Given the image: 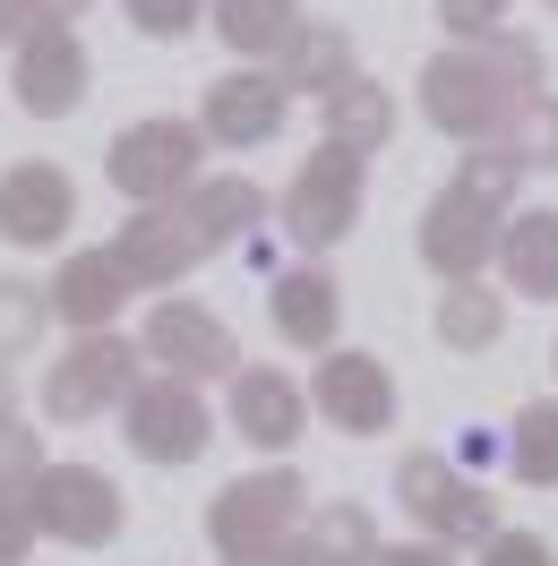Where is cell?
I'll return each mask as SVG.
<instances>
[{
	"label": "cell",
	"instance_id": "27",
	"mask_svg": "<svg viewBox=\"0 0 558 566\" xmlns=\"http://www.w3.org/2000/svg\"><path fill=\"white\" fill-rule=\"evenodd\" d=\"M455 189H473L482 207L516 214V189H524V155H516L507 138H482V146H464V155H455Z\"/></svg>",
	"mask_w": 558,
	"mask_h": 566
},
{
	"label": "cell",
	"instance_id": "22",
	"mask_svg": "<svg viewBox=\"0 0 558 566\" xmlns=\"http://www.w3.org/2000/svg\"><path fill=\"white\" fill-rule=\"evenodd\" d=\"M207 27L224 35V52H241L249 70H267L283 43L301 35V0H215Z\"/></svg>",
	"mask_w": 558,
	"mask_h": 566
},
{
	"label": "cell",
	"instance_id": "6",
	"mask_svg": "<svg viewBox=\"0 0 558 566\" xmlns=\"http://www.w3.org/2000/svg\"><path fill=\"white\" fill-rule=\"evenodd\" d=\"M395 497H404V515L421 524V541H447V549H482L489 532H498V497L482 490V481H464L447 455H430V447H413V455L395 463Z\"/></svg>",
	"mask_w": 558,
	"mask_h": 566
},
{
	"label": "cell",
	"instance_id": "5",
	"mask_svg": "<svg viewBox=\"0 0 558 566\" xmlns=\"http://www.w3.org/2000/svg\"><path fill=\"white\" fill-rule=\"evenodd\" d=\"M27 506H35L43 541H70V549H112L130 524V497L104 463H43L27 481Z\"/></svg>",
	"mask_w": 558,
	"mask_h": 566
},
{
	"label": "cell",
	"instance_id": "13",
	"mask_svg": "<svg viewBox=\"0 0 558 566\" xmlns=\"http://www.w3.org/2000/svg\"><path fill=\"white\" fill-rule=\"evenodd\" d=\"M292 120V95H283L276 70H224L207 77V95H198V138L207 146H267Z\"/></svg>",
	"mask_w": 558,
	"mask_h": 566
},
{
	"label": "cell",
	"instance_id": "19",
	"mask_svg": "<svg viewBox=\"0 0 558 566\" xmlns=\"http://www.w3.org/2000/svg\"><path fill=\"white\" fill-rule=\"evenodd\" d=\"M43 292H52V318H70L78 335H104L121 318V301H130V275H121L112 249H70L61 275L43 283Z\"/></svg>",
	"mask_w": 558,
	"mask_h": 566
},
{
	"label": "cell",
	"instance_id": "37",
	"mask_svg": "<svg viewBox=\"0 0 558 566\" xmlns=\"http://www.w3.org/2000/svg\"><path fill=\"white\" fill-rule=\"evenodd\" d=\"M224 566H310L301 541H283V549H258V558H224Z\"/></svg>",
	"mask_w": 558,
	"mask_h": 566
},
{
	"label": "cell",
	"instance_id": "7",
	"mask_svg": "<svg viewBox=\"0 0 558 566\" xmlns=\"http://www.w3.org/2000/svg\"><path fill=\"white\" fill-rule=\"evenodd\" d=\"M130 387H138V344L130 335H78L70 353L43 369V421H95V412H121L130 403Z\"/></svg>",
	"mask_w": 558,
	"mask_h": 566
},
{
	"label": "cell",
	"instance_id": "36",
	"mask_svg": "<svg viewBox=\"0 0 558 566\" xmlns=\"http://www.w3.org/2000/svg\"><path fill=\"white\" fill-rule=\"evenodd\" d=\"M27 27H35V0H0V43H9V52H18Z\"/></svg>",
	"mask_w": 558,
	"mask_h": 566
},
{
	"label": "cell",
	"instance_id": "8",
	"mask_svg": "<svg viewBox=\"0 0 558 566\" xmlns=\"http://www.w3.org/2000/svg\"><path fill=\"white\" fill-rule=\"evenodd\" d=\"M207 395L198 387H180V378H138L130 387V403H121V447L138 463H164V472H180V463H198L207 455Z\"/></svg>",
	"mask_w": 558,
	"mask_h": 566
},
{
	"label": "cell",
	"instance_id": "40",
	"mask_svg": "<svg viewBox=\"0 0 558 566\" xmlns=\"http://www.w3.org/2000/svg\"><path fill=\"white\" fill-rule=\"evenodd\" d=\"M541 9H550V18H558V0H541Z\"/></svg>",
	"mask_w": 558,
	"mask_h": 566
},
{
	"label": "cell",
	"instance_id": "28",
	"mask_svg": "<svg viewBox=\"0 0 558 566\" xmlns=\"http://www.w3.org/2000/svg\"><path fill=\"white\" fill-rule=\"evenodd\" d=\"M52 335V292L35 275H0V360H27Z\"/></svg>",
	"mask_w": 558,
	"mask_h": 566
},
{
	"label": "cell",
	"instance_id": "33",
	"mask_svg": "<svg viewBox=\"0 0 558 566\" xmlns=\"http://www.w3.org/2000/svg\"><path fill=\"white\" fill-rule=\"evenodd\" d=\"M35 506H27V490H0V566H27V549H35Z\"/></svg>",
	"mask_w": 558,
	"mask_h": 566
},
{
	"label": "cell",
	"instance_id": "21",
	"mask_svg": "<svg viewBox=\"0 0 558 566\" xmlns=\"http://www.w3.org/2000/svg\"><path fill=\"white\" fill-rule=\"evenodd\" d=\"M318 120H327V138H335V146H352V155H379V146L395 138V120H404V112H395V95H386L379 77L352 70L335 95H318Z\"/></svg>",
	"mask_w": 558,
	"mask_h": 566
},
{
	"label": "cell",
	"instance_id": "23",
	"mask_svg": "<svg viewBox=\"0 0 558 566\" xmlns=\"http://www.w3.org/2000/svg\"><path fill=\"white\" fill-rule=\"evenodd\" d=\"M301 549H310V566H370L379 558V524H370V506L327 497V506L301 515Z\"/></svg>",
	"mask_w": 558,
	"mask_h": 566
},
{
	"label": "cell",
	"instance_id": "20",
	"mask_svg": "<svg viewBox=\"0 0 558 566\" xmlns=\"http://www.w3.org/2000/svg\"><path fill=\"white\" fill-rule=\"evenodd\" d=\"M498 266L524 301H558V207H516L498 223Z\"/></svg>",
	"mask_w": 558,
	"mask_h": 566
},
{
	"label": "cell",
	"instance_id": "9",
	"mask_svg": "<svg viewBox=\"0 0 558 566\" xmlns=\"http://www.w3.org/2000/svg\"><path fill=\"white\" fill-rule=\"evenodd\" d=\"M138 353L155 360V378H180V387H207V378L241 369V344H232V326L215 318L207 301H155Z\"/></svg>",
	"mask_w": 558,
	"mask_h": 566
},
{
	"label": "cell",
	"instance_id": "18",
	"mask_svg": "<svg viewBox=\"0 0 558 566\" xmlns=\"http://www.w3.org/2000/svg\"><path fill=\"white\" fill-rule=\"evenodd\" d=\"M173 207L189 214V232H198V249L215 258V249H241L249 232L267 223V189H258L249 172H207V180H189V189H180Z\"/></svg>",
	"mask_w": 558,
	"mask_h": 566
},
{
	"label": "cell",
	"instance_id": "2",
	"mask_svg": "<svg viewBox=\"0 0 558 566\" xmlns=\"http://www.w3.org/2000/svg\"><path fill=\"white\" fill-rule=\"evenodd\" d=\"M361 198H370V155H352V146L318 138V155H310L292 180H283L276 232L301 249V258H327V249H344V241H352Z\"/></svg>",
	"mask_w": 558,
	"mask_h": 566
},
{
	"label": "cell",
	"instance_id": "24",
	"mask_svg": "<svg viewBox=\"0 0 558 566\" xmlns=\"http://www.w3.org/2000/svg\"><path fill=\"white\" fill-rule=\"evenodd\" d=\"M276 77H283V95H292V86H301V95H335V86L352 77V35L301 18V35L276 52Z\"/></svg>",
	"mask_w": 558,
	"mask_h": 566
},
{
	"label": "cell",
	"instance_id": "32",
	"mask_svg": "<svg viewBox=\"0 0 558 566\" xmlns=\"http://www.w3.org/2000/svg\"><path fill=\"white\" fill-rule=\"evenodd\" d=\"M438 27H447L455 43H489L507 27V0H438Z\"/></svg>",
	"mask_w": 558,
	"mask_h": 566
},
{
	"label": "cell",
	"instance_id": "10",
	"mask_svg": "<svg viewBox=\"0 0 558 566\" xmlns=\"http://www.w3.org/2000/svg\"><path fill=\"white\" fill-rule=\"evenodd\" d=\"M498 223H507L498 207H482L473 189H455V180H447V189L421 207L413 249H421V266H430L438 283H473L489 258H498Z\"/></svg>",
	"mask_w": 558,
	"mask_h": 566
},
{
	"label": "cell",
	"instance_id": "11",
	"mask_svg": "<svg viewBox=\"0 0 558 566\" xmlns=\"http://www.w3.org/2000/svg\"><path fill=\"white\" fill-rule=\"evenodd\" d=\"M9 86H18V112H35V120H70V112L86 104V43H78V27L35 18V27L18 35Z\"/></svg>",
	"mask_w": 558,
	"mask_h": 566
},
{
	"label": "cell",
	"instance_id": "31",
	"mask_svg": "<svg viewBox=\"0 0 558 566\" xmlns=\"http://www.w3.org/2000/svg\"><path fill=\"white\" fill-rule=\"evenodd\" d=\"M35 472H43V438L18 412H0V490H27Z\"/></svg>",
	"mask_w": 558,
	"mask_h": 566
},
{
	"label": "cell",
	"instance_id": "38",
	"mask_svg": "<svg viewBox=\"0 0 558 566\" xmlns=\"http://www.w3.org/2000/svg\"><path fill=\"white\" fill-rule=\"evenodd\" d=\"M86 9H95V0H35V18H61V27H78Z\"/></svg>",
	"mask_w": 558,
	"mask_h": 566
},
{
	"label": "cell",
	"instance_id": "41",
	"mask_svg": "<svg viewBox=\"0 0 558 566\" xmlns=\"http://www.w3.org/2000/svg\"><path fill=\"white\" fill-rule=\"evenodd\" d=\"M550 360H558V353H550Z\"/></svg>",
	"mask_w": 558,
	"mask_h": 566
},
{
	"label": "cell",
	"instance_id": "16",
	"mask_svg": "<svg viewBox=\"0 0 558 566\" xmlns=\"http://www.w3.org/2000/svg\"><path fill=\"white\" fill-rule=\"evenodd\" d=\"M232 429H241L258 455H292V447H301V429H310V387H301V378H283L276 360L232 369Z\"/></svg>",
	"mask_w": 558,
	"mask_h": 566
},
{
	"label": "cell",
	"instance_id": "15",
	"mask_svg": "<svg viewBox=\"0 0 558 566\" xmlns=\"http://www.w3.org/2000/svg\"><path fill=\"white\" fill-rule=\"evenodd\" d=\"M112 258H121L130 292H173V283L207 258V249H198V232H189V214H180V207H130V223H121Z\"/></svg>",
	"mask_w": 558,
	"mask_h": 566
},
{
	"label": "cell",
	"instance_id": "12",
	"mask_svg": "<svg viewBox=\"0 0 558 566\" xmlns=\"http://www.w3.org/2000/svg\"><path fill=\"white\" fill-rule=\"evenodd\" d=\"M310 412L327 429H344V438H379V429H395V378H386V360L379 353H352V344L318 353Z\"/></svg>",
	"mask_w": 558,
	"mask_h": 566
},
{
	"label": "cell",
	"instance_id": "34",
	"mask_svg": "<svg viewBox=\"0 0 558 566\" xmlns=\"http://www.w3.org/2000/svg\"><path fill=\"white\" fill-rule=\"evenodd\" d=\"M482 566H558V549L541 541V532H507V524H498L482 541Z\"/></svg>",
	"mask_w": 558,
	"mask_h": 566
},
{
	"label": "cell",
	"instance_id": "25",
	"mask_svg": "<svg viewBox=\"0 0 558 566\" xmlns=\"http://www.w3.org/2000/svg\"><path fill=\"white\" fill-rule=\"evenodd\" d=\"M498 335H507V292H489L482 275L438 292V344L447 353H489Z\"/></svg>",
	"mask_w": 558,
	"mask_h": 566
},
{
	"label": "cell",
	"instance_id": "39",
	"mask_svg": "<svg viewBox=\"0 0 558 566\" xmlns=\"http://www.w3.org/2000/svg\"><path fill=\"white\" fill-rule=\"evenodd\" d=\"M0 412H18V378H9V360H0Z\"/></svg>",
	"mask_w": 558,
	"mask_h": 566
},
{
	"label": "cell",
	"instance_id": "17",
	"mask_svg": "<svg viewBox=\"0 0 558 566\" xmlns=\"http://www.w3.org/2000/svg\"><path fill=\"white\" fill-rule=\"evenodd\" d=\"M267 326H276L292 353H335V326H344V283L327 275L318 258L283 266V275L267 283Z\"/></svg>",
	"mask_w": 558,
	"mask_h": 566
},
{
	"label": "cell",
	"instance_id": "1",
	"mask_svg": "<svg viewBox=\"0 0 558 566\" xmlns=\"http://www.w3.org/2000/svg\"><path fill=\"white\" fill-rule=\"evenodd\" d=\"M421 120L455 146H482V138H507V120H516L533 95H541V43L533 35H498L489 43H447V52H430L421 61Z\"/></svg>",
	"mask_w": 558,
	"mask_h": 566
},
{
	"label": "cell",
	"instance_id": "29",
	"mask_svg": "<svg viewBox=\"0 0 558 566\" xmlns=\"http://www.w3.org/2000/svg\"><path fill=\"white\" fill-rule=\"evenodd\" d=\"M507 146L524 155V172H541V164L558 172V95H550V86H541V95L507 120Z\"/></svg>",
	"mask_w": 558,
	"mask_h": 566
},
{
	"label": "cell",
	"instance_id": "35",
	"mask_svg": "<svg viewBox=\"0 0 558 566\" xmlns=\"http://www.w3.org/2000/svg\"><path fill=\"white\" fill-rule=\"evenodd\" d=\"M370 566H455V549H447V541H395V549L379 541V558H370Z\"/></svg>",
	"mask_w": 558,
	"mask_h": 566
},
{
	"label": "cell",
	"instance_id": "3",
	"mask_svg": "<svg viewBox=\"0 0 558 566\" xmlns=\"http://www.w3.org/2000/svg\"><path fill=\"white\" fill-rule=\"evenodd\" d=\"M301 515H310V481L292 463H258L207 506V541L215 558H258V549H283Z\"/></svg>",
	"mask_w": 558,
	"mask_h": 566
},
{
	"label": "cell",
	"instance_id": "30",
	"mask_svg": "<svg viewBox=\"0 0 558 566\" xmlns=\"http://www.w3.org/2000/svg\"><path fill=\"white\" fill-rule=\"evenodd\" d=\"M121 9H130V27H138L146 43H180L207 18V0H121Z\"/></svg>",
	"mask_w": 558,
	"mask_h": 566
},
{
	"label": "cell",
	"instance_id": "4",
	"mask_svg": "<svg viewBox=\"0 0 558 566\" xmlns=\"http://www.w3.org/2000/svg\"><path fill=\"white\" fill-rule=\"evenodd\" d=\"M112 189L130 198V207H173L189 180H207V138H198V120H130L104 155Z\"/></svg>",
	"mask_w": 558,
	"mask_h": 566
},
{
	"label": "cell",
	"instance_id": "26",
	"mask_svg": "<svg viewBox=\"0 0 558 566\" xmlns=\"http://www.w3.org/2000/svg\"><path fill=\"white\" fill-rule=\"evenodd\" d=\"M507 463H516L524 490H558V403H524L516 429H507Z\"/></svg>",
	"mask_w": 558,
	"mask_h": 566
},
{
	"label": "cell",
	"instance_id": "14",
	"mask_svg": "<svg viewBox=\"0 0 558 566\" xmlns=\"http://www.w3.org/2000/svg\"><path fill=\"white\" fill-rule=\"evenodd\" d=\"M78 223V180L61 164H9L0 172V241L18 249H61Z\"/></svg>",
	"mask_w": 558,
	"mask_h": 566
}]
</instances>
